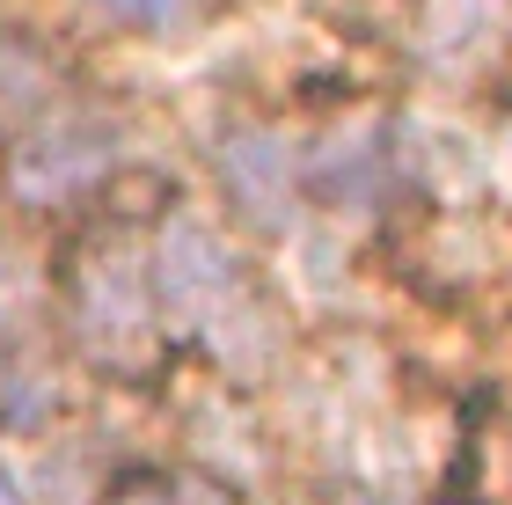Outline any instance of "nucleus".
Segmentation results:
<instances>
[{
	"label": "nucleus",
	"mask_w": 512,
	"mask_h": 505,
	"mask_svg": "<svg viewBox=\"0 0 512 505\" xmlns=\"http://www.w3.org/2000/svg\"><path fill=\"white\" fill-rule=\"evenodd\" d=\"M103 15H118V22H139V30H154V22H169L183 0H96Z\"/></svg>",
	"instance_id": "f257e3e1"
},
{
	"label": "nucleus",
	"mask_w": 512,
	"mask_h": 505,
	"mask_svg": "<svg viewBox=\"0 0 512 505\" xmlns=\"http://www.w3.org/2000/svg\"><path fill=\"white\" fill-rule=\"evenodd\" d=\"M0 505H22V476L8 462H0Z\"/></svg>",
	"instance_id": "f03ea898"
}]
</instances>
